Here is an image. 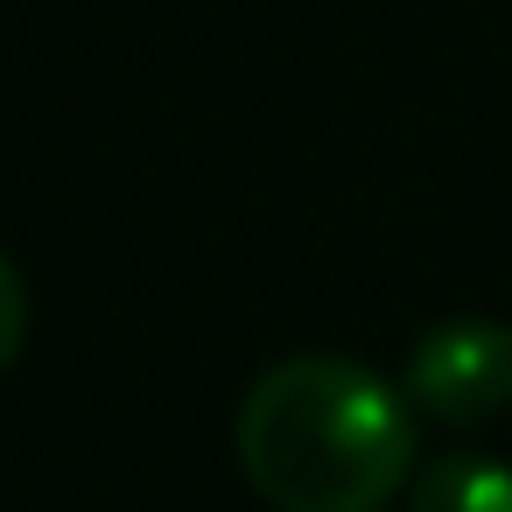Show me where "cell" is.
I'll return each mask as SVG.
<instances>
[{
  "mask_svg": "<svg viewBox=\"0 0 512 512\" xmlns=\"http://www.w3.org/2000/svg\"><path fill=\"white\" fill-rule=\"evenodd\" d=\"M400 393L449 428H477L512 400V330L484 323V316H456L435 323L414 351H407V379Z\"/></svg>",
  "mask_w": 512,
  "mask_h": 512,
  "instance_id": "7a4b0ae2",
  "label": "cell"
},
{
  "mask_svg": "<svg viewBox=\"0 0 512 512\" xmlns=\"http://www.w3.org/2000/svg\"><path fill=\"white\" fill-rule=\"evenodd\" d=\"M407 407L351 358H281L239 400V470L274 512H386L414 470Z\"/></svg>",
  "mask_w": 512,
  "mask_h": 512,
  "instance_id": "6da1fadb",
  "label": "cell"
},
{
  "mask_svg": "<svg viewBox=\"0 0 512 512\" xmlns=\"http://www.w3.org/2000/svg\"><path fill=\"white\" fill-rule=\"evenodd\" d=\"M407 512H512V470L498 456H442L414 477Z\"/></svg>",
  "mask_w": 512,
  "mask_h": 512,
  "instance_id": "3957f363",
  "label": "cell"
},
{
  "mask_svg": "<svg viewBox=\"0 0 512 512\" xmlns=\"http://www.w3.org/2000/svg\"><path fill=\"white\" fill-rule=\"evenodd\" d=\"M0 302H8V330H0V358H22V330H29V295H22V267H0Z\"/></svg>",
  "mask_w": 512,
  "mask_h": 512,
  "instance_id": "277c9868",
  "label": "cell"
}]
</instances>
